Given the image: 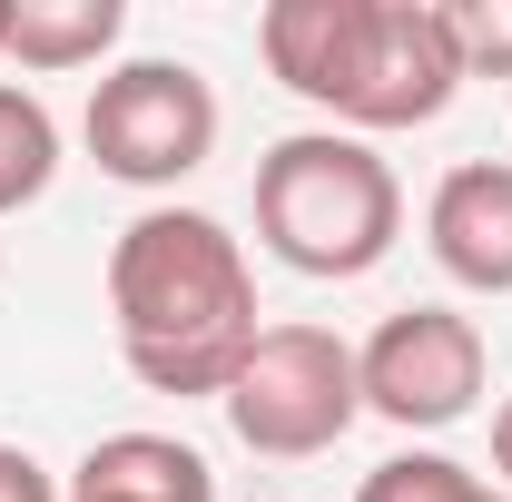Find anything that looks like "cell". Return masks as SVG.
Here are the masks:
<instances>
[{
	"label": "cell",
	"instance_id": "6da1fadb",
	"mask_svg": "<svg viewBox=\"0 0 512 502\" xmlns=\"http://www.w3.org/2000/svg\"><path fill=\"white\" fill-rule=\"evenodd\" d=\"M109 325H119V355L148 394H227L256 325V276L247 247L207 217V207H148L128 217L119 247H109Z\"/></svg>",
	"mask_w": 512,
	"mask_h": 502
},
{
	"label": "cell",
	"instance_id": "7a4b0ae2",
	"mask_svg": "<svg viewBox=\"0 0 512 502\" xmlns=\"http://www.w3.org/2000/svg\"><path fill=\"white\" fill-rule=\"evenodd\" d=\"M256 237H266L276 266L345 286V276H375L384 256H394V237H404V188H394V168H384L365 138L296 128V138H276L256 158Z\"/></svg>",
	"mask_w": 512,
	"mask_h": 502
},
{
	"label": "cell",
	"instance_id": "3957f363",
	"mask_svg": "<svg viewBox=\"0 0 512 502\" xmlns=\"http://www.w3.org/2000/svg\"><path fill=\"white\" fill-rule=\"evenodd\" d=\"M217 404H227V424H237L247 453H266V463H316V453H335V443L355 434V414H365L355 345H345L335 325H266Z\"/></svg>",
	"mask_w": 512,
	"mask_h": 502
},
{
	"label": "cell",
	"instance_id": "277c9868",
	"mask_svg": "<svg viewBox=\"0 0 512 502\" xmlns=\"http://www.w3.org/2000/svg\"><path fill=\"white\" fill-rule=\"evenodd\" d=\"M89 158L119 188H178L217 158V89L197 60H119L89 89Z\"/></svg>",
	"mask_w": 512,
	"mask_h": 502
},
{
	"label": "cell",
	"instance_id": "5b68a950",
	"mask_svg": "<svg viewBox=\"0 0 512 502\" xmlns=\"http://www.w3.org/2000/svg\"><path fill=\"white\" fill-rule=\"evenodd\" d=\"M483 325L453 306H404L384 315L375 335L355 345V384H365V414L404 424V434H444L483 404Z\"/></svg>",
	"mask_w": 512,
	"mask_h": 502
},
{
	"label": "cell",
	"instance_id": "8992f818",
	"mask_svg": "<svg viewBox=\"0 0 512 502\" xmlns=\"http://www.w3.org/2000/svg\"><path fill=\"white\" fill-rule=\"evenodd\" d=\"M463 89V50H453L444 0H375L365 20V69H355V99H345V138L365 128H424L453 109Z\"/></svg>",
	"mask_w": 512,
	"mask_h": 502
},
{
	"label": "cell",
	"instance_id": "52a82bcc",
	"mask_svg": "<svg viewBox=\"0 0 512 502\" xmlns=\"http://www.w3.org/2000/svg\"><path fill=\"white\" fill-rule=\"evenodd\" d=\"M365 20H375V0H266L256 50H266V69H276L306 109L345 119L355 69H365Z\"/></svg>",
	"mask_w": 512,
	"mask_h": 502
},
{
	"label": "cell",
	"instance_id": "ba28073f",
	"mask_svg": "<svg viewBox=\"0 0 512 502\" xmlns=\"http://www.w3.org/2000/svg\"><path fill=\"white\" fill-rule=\"evenodd\" d=\"M424 247L453 286L473 296H512V168L503 158H463L434 207H424Z\"/></svg>",
	"mask_w": 512,
	"mask_h": 502
},
{
	"label": "cell",
	"instance_id": "9c48e42d",
	"mask_svg": "<svg viewBox=\"0 0 512 502\" xmlns=\"http://www.w3.org/2000/svg\"><path fill=\"white\" fill-rule=\"evenodd\" d=\"M69 502H217V473L178 434H99L69 473Z\"/></svg>",
	"mask_w": 512,
	"mask_h": 502
},
{
	"label": "cell",
	"instance_id": "30bf717a",
	"mask_svg": "<svg viewBox=\"0 0 512 502\" xmlns=\"http://www.w3.org/2000/svg\"><path fill=\"white\" fill-rule=\"evenodd\" d=\"M119 30H128L119 0H0V60L40 69V79L99 69L119 50Z\"/></svg>",
	"mask_w": 512,
	"mask_h": 502
},
{
	"label": "cell",
	"instance_id": "8fae6325",
	"mask_svg": "<svg viewBox=\"0 0 512 502\" xmlns=\"http://www.w3.org/2000/svg\"><path fill=\"white\" fill-rule=\"evenodd\" d=\"M50 178H60V119H50V99L20 89V79H0V217L40 207Z\"/></svg>",
	"mask_w": 512,
	"mask_h": 502
},
{
	"label": "cell",
	"instance_id": "7c38bea8",
	"mask_svg": "<svg viewBox=\"0 0 512 502\" xmlns=\"http://www.w3.org/2000/svg\"><path fill=\"white\" fill-rule=\"evenodd\" d=\"M355 502H512V493L483 483L473 463H453V453H384L355 483Z\"/></svg>",
	"mask_w": 512,
	"mask_h": 502
},
{
	"label": "cell",
	"instance_id": "4fadbf2b",
	"mask_svg": "<svg viewBox=\"0 0 512 502\" xmlns=\"http://www.w3.org/2000/svg\"><path fill=\"white\" fill-rule=\"evenodd\" d=\"M463 79H512V0H444Z\"/></svg>",
	"mask_w": 512,
	"mask_h": 502
},
{
	"label": "cell",
	"instance_id": "5bb4252c",
	"mask_svg": "<svg viewBox=\"0 0 512 502\" xmlns=\"http://www.w3.org/2000/svg\"><path fill=\"white\" fill-rule=\"evenodd\" d=\"M0 502H69V483L30 453V443H0Z\"/></svg>",
	"mask_w": 512,
	"mask_h": 502
},
{
	"label": "cell",
	"instance_id": "9a60e30c",
	"mask_svg": "<svg viewBox=\"0 0 512 502\" xmlns=\"http://www.w3.org/2000/svg\"><path fill=\"white\" fill-rule=\"evenodd\" d=\"M493 473H503V493H512V394H503V414H493Z\"/></svg>",
	"mask_w": 512,
	"mask_h": 502
}]
</instances>
